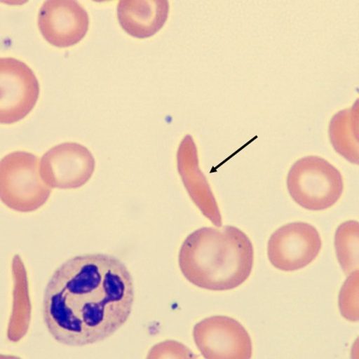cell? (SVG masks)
Listing matches in <instances>:
<instances>
[{"mask_svg": "<svg viewBox=\"0 0 359 359\" xmlns=\"http://www.w3.org/2000/svg\"><path fill=\"white\" fill-rule=\"evenodd\" d=\"M358 275H350L340 295L341 313L351 321L358 320Z\"/></svg>", "mask_w": 359, "mask_h": 359, "instance_id": "cell-14", "label": "cell"}, {"mask_svg": "<svg viewBox=\"0 0 359 359\" xmlns=\"http://www.w3.org/2000/svg\"><path fill=\"white\" fill-rule=\"evenodd\" d=\"M169 11L168 1H120L118 18L121 27L130 36L144 39L161 30Z\"/></svg>", "mask_w": 359, "mask_h": 359, "instance_id": "cell-11", "label": "cell"}, {"mask_svg": "<svg viewBox=\"0 0 359 359\" xmlns=\"http://www.w3.org/2000/svg\"><path fill=\"white\" fill-rule=\"evenodd\" d=\"M39 84L32 69L14 57L0 60V120L13 124L26 117L38 101Z\"/></svg>", "mask_w": 359, "mask_h": 359, "instance_id": "cell-5", "label": "cell"}, {"mask_svg": "<svg viewBox=\"0 0 359 359\" xmlns=\"http://www.w3.org/2000/svg\"><path fill=\"white\" fill-rule=\"evenodd\" d=\"M38 25L46 41L57 48H68L85 37L89 16L76 1L50 0L39 10Z\"/></svg>", "mask_w": 359, "mask_h": 359, "instance_id": "cell-9", "label": "cell"}, {"mask_svg": "<svg viewBox=\"0 0 359 359\" xmlns=\"http://www.w3.org/2000/svg\"><path fill=\"white\" fill-rule=\"evenodd\" d=\"M95 169V160L90 150L75 142H66L51 148L40 159V171L52 189H74L83 187Z\"/></svg>", "mask_w": 359, "mask_h": 359, "instance_id": "cell-7", "label": "cell"}, {"mask_svg": "<svg viewBox=\"0 0 359 359\" xmlns=\"http://www.w3.org/2000/svg\"><path fill=\"white\" fill-rule=\"evenodd\" d=\"M287 184L292 199L310 211L333 206L344 188L343 177L337 168L316 156L295 162L288 172Z\"/></svg>", "mask_w": 359, "mask_h": 359, "instance_id": "cell-4", "label": "cell"}, {"mask_svg": "<svg viewBox=\"0 0 359 359\" xmlns=\"http://www.w3.org/2000/svg\"><path fill=\"white\" fill-rule=\"evenodd\" d=\"M51 187L40 171V159L25 151L11 153L0 165V191L6 206L16 212H32L50 198Z\"/></svg>", "mask_w": 359, "mask_h": 359, "instance_id": "cell-3", "label": "cell"}, {"mask_svg": "<svg viewBox=\"0 0 359 359\" xmlns=\"http://www.w3.org/2000/svg\"><path fill=\"white\" fill-rule=\"evenodd\" d=\"M335 248L341 267L347 275L358 272V223L348 222L339 226L335 234Z\"/></svg>", "mask_w": 359, "mask_h": 359, "instance_id": "cell-13", "label": "cell"}, {"mask_svg": "<svg viewBox=\"0 0 359 359\" xmlns=\"http://www.w3.org/2000/svg\"><path fill=\"white\" fill-rule=\"evenodd\" d=\"M179 267L194 285L210 291H229L250 276L254 248L248 236L233 226L194 231L180 249Z\"/></svg>", "mask_w": 359, "mask_h": 359, "instance_id": "cell-2", "label": "cell"}, {"mask_svg": "<svg viewBox=\"0 0 359 359\" xmlns=\"http://www.w3.org/2000/svg\"><path fill=\"white\" fill-rule=\"evenodd\" d=\"M321 248L320 235L313 226L295 222L283 226L271 236L268 255L275 268L293 271L314 262Z\"/></svg>", "mask_w": 359, "mask_h": 359, "instance_id": "cell-6", "label": "cell"}, {"mask_svg": "<svg viewBox=\"0 0 359 359\" xmlns=\"http://www.w3.org/2000/svg\"><path fill=\"white\" fill-rule=\"evenodd\" d=\"M134 302V283L123 262L106 254L81 255L52 275L44 294L43 320L62 344H94L124 325Z\"/></svg>", "mask_w": 359, "mask_h": 359, "instance_id": "cell-1", "label": "cell"}, {"mask_svg": "<svg viewBox=\"0 0 359 359\" xmlns=\"http://www.w3.org/2000/svg\"><path fill=\"white\" fill-rule=\"evenodd\" d=\"M177 168L191 198L203 214L217 227L222 217L210 184L199 166L198 148L190 135L184 137L177 150Z\"/></svg>", "mask_w": 359, "mask_h": 359, "instance_id": "cell-10", "label": "cell"}, {"mask_svg": "<svg viewBox=\"0 0 359 359\" xmlns=\"http://www.w3.org/2000/svg\"><path fill=\"white\" fill-rule=\"evenodd\" d=\"M196 346L205 358H250L252 343L245 328L234 318L212 316L196 324Z\"/></svg>", "mask_w": 359, "mask_h": 359, "instance_id": "cell-8", "label": "cell"}, {"mask_svg": "<svg viewBox=\"0 0 359 359\" xmlns=\"http://www.w3.org/2000/svg\"><path fill=\"white\" fill-rule=\"evenodd\" d=\"M358 101L348 109L335 114L329 135L337 152L352 163H358Z\"/></svg>", "mask_w": 359, "mask_h": 359, "instance_id": "cell-12", "label": "cell"}]
</instances>
